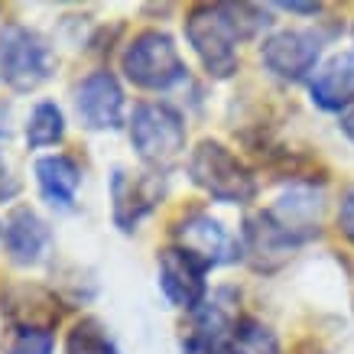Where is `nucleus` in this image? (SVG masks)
I'll return each instance as SVG.
<instances>
[{"label":"nucleus","mask_w":354,"mask_h":354,"mask_svg":"<svg viewBox=\"0 0 354 354\" xmlns=\"http://www.w3.org/2000/svg\"><path fill=\"white\" fill-rule=\"evenodd\" d=\"M322 55V36L312 30H279L263 39L260 62L283 82H299L315 68Z\"/></svg>","instance_id":"8"},{"label":"nucleus","mask_w":354,"mask_h":354,"mask_svg":"<svg viewBox=\"0 0 354 354\" xmlns=\"http://www.w3.org/2000/svg\"><path fill=\"white\" fill-rule=\"evenodd\" d=\"M172 237H176V247L195 257L205 270L225 267L244 257V244L208 212H192V215L179 218L172 227Z\"/></svg>","instance_id":"6"},{"label":"nucleus","mask_w":354,"mask_h":354,"mask_svg":"<svg viewBox=\"0 0 354 354\" xmlns=\"http://www.w3.org/2000/svg\"><path fill=\"white\" fill-rule=\"evenodd\" d=\"M7 354H53V332L49 328H23L17 325L7 338Z\"/></svg>","instance_id":"19"},{"label":"nucleus","mask_w":354,"mask_h":354,"mask_svg":"<svg viewBox=\"0 0 354 354\" xmlns=\"http://www.w3.org/2000/svg\"><path fill=\"white\" fill-rule=\"evenodd\" d=\"M338 227H342V234L354 244V185H348L342 195V205H338Z\"/></svg>","instance_id":"20"},{"label":"nucleus","mask_w":354,"mask_h":354,"mask_svg":"<svg viewBox=\"0 0 354 354\" xmlns=\"http://www.w3.org/2000/svg\"><path fill=\"white\" fill-rule=\"evenodd\" d=\"M342 130H344V137L354 143V108L344 111V118H342Z\"/></svg>","instance_id":"23"},{"label":"nucleus","mask_w":354,"mask_h":354,"mask_svg":"<svg viewBox=\"0 0 354 354\" xmlns=\"http://www.w3.org/2000/svg\"><path fill=\"white\" fill-rule=\"evenodd\" d=\"M53 68L55 55L39 32L23 23L0 26V78L13 91H36Z\"/></svg>","instance_id":"5"},{"label":"nucleus","mask_w":354,"mask_h":354,"mask_svg":"<svg viewBox=\"0 0 354 354\" xmlns=\"http://www.w3.org/2000/svg\"><path fill=\"white\" fill-rule=\"evenodd\" d=\"M270 221L292 237L296 244H306L309 237L319 234V221H322V192H315L312 185H296L283 195L273 208H263Z\"/></svg>","instance_id":"12"},{"label":"nucleus","mask_w":354,"mask_h":354,"mask_svg":"<svg viewBox=\"0 0 354 354\" xmlns=\"http://www.w3.org/2000/svg\"><path fill=\"white\" fill-rule=\"evenodd\" d=\"M65 354H118V348L97 319H82L65 338Z\"/></svg>","instance_id":"18"},{"label":"nucleus","mask_w":354,"mask_h":354,"mask_svg":"<svg viewBox=\"0 0 354 354\" xmlns=\"http://www.w3.org/2000/svg\"><path fill=\"white\" fill-rule=\"evenodd\" d=\"M208 270L195 257H189L179 247H166L160 250V286L172 306L185 312H195L205 306L208 296V283H205Z\"/></svg>","instance_id":"10"},{"label":"nucleus","mask_w":354,"mask_h":354,"mask_svg":"<svg viewBox=\"0 0 354 354\" xmlns=\"http://www.w3.org/2000/svg\"><path fill=\"white\" fill-rule=\"evenodd\" d=\"M75 111L88 130H118L124 124V88L111 72H91L75 85Z\"/></svg>","instance_id":"9"},{"label":"nucleus","mask_w":354,"mask_h":354,"mask_svg":"<svg viewBox=\"0 0 354 354\" xmlns=\"http://www.w3.org/2000/svg\"><path fill=\"white\" fill-rule=\"evenodd\" d=\"M189 176L215 202L244 205L257 195V179L221 140H202L189 153Z\"/></svg>","instance_id":"3"},{"label":"nucleus","mask_w":354,"mask_h":354,"mask_svg":"<svg viewBox=\"0 0 354 354\" xmlns=\"http://www.w3.org/2000/svg\"><path fill=\"white\" fill-rule=\"evenodd\" d=\"M162 195H166V179L160 172L114 169V176H111V215H114V225L124 234L137 231V225L160 205Z\"/></svg>","instance_id":"7"},{"label":"nucleus","mask_w":354,"mask_h":354,"mask_svg":"<svg viewBox=\"0 0 354 354\" xmlns=\"http://www.w3.org/2000/svg\"><path fill=\"white\" fill-rule=\"evenodd\" d=\"M3 247L17 267H36L53 250V231L30 205H17L3 221Z\"/></svg>","instance_id":"11"},{"label":"nucleus","mask_w":354,"mask_h":354,"mask_svg":"<svg viewBox=\"0 0 354 354\" xmlns=\"http://www.w3.org/2000/svg\"><path fill=\"white\" fill-rule=\"evenodd\" d=\"M36 185L43 198L53 208H72L78 198V185H82V169L72 156L53 153V156H39L36 160Z\"/></svg>","instance_id":"13"},{"label":"nucleus","mask_w":354,"mask_h":354,"mask_svg":"<svg viewBox=\"0 0 354 354\" xmlns=\"http://www.w3.org/2000/svg\"><path fill=\"white\" fill-rule=\"evenodd\" d=\"M17 192H20V183L13 179L10 166H7V160L0 156V202H10V198H17Z\"/></svg>","instance_id":"21"},{"label":"nucleus","mask_w":354,"mask_h":354,"mask_svg":"<svg viewBox=\"0 0 354 354\" xmlns=\"http://www.w3.org/2000/svg\"><path fill=\"white\" fill-rule=\"evenodd\" d=\"M309 95L322 111L354 108V55L328 59L312 78Z\"/></svg>","instance_id":"15"},{"label":"nucleus","mask_w":354,"mask_h":354,"mask_svg":"<svg viewBox=\"0 0 354 354\" xmlns=\"http://www.w3.org/2000/svg\"><path fill=\"white\" fill-rule=\"evenodd\" d=\"M0 237H3V225H0Z\"/></svg>","instance_id":"25"},{"label":"nucleus","mask_w":354,"mask_h":354,"mask_svg":"<svg viewBox=\"0 0 354 354\" xmlns=\"http://www.w3.org/2000/svg\"><path fill=\"white\" fill-rule=\"evenodd\" d=\"M227 354H279L277 335L257 319H241L225 348Z\"/></svg>","instance_id":"17"},{"label":"nucleus","mask_w":354,"mask_h":354,"mask_svg":"<svg viewBox=\"0 0 354 354\" xmlns=\"http://www.w3.org/2000/svg\"><path fill=\"white\" fill-rule=\"evenodd\" d=\"M65 137V118L55 101H39L32 108L30 120H26V143L32 150H46V147H55L59 140Z\"/></svg>","instance_id":"16"},{"label":"nucleus","mask_w":354,"mask_h":354,"mask_svg":"<svg viewBox=\"0 0 354 354\" xmlns=\"http://www.w3.org/2000/svg\"><path fill=\"white\" fill-rule=\"evenodd\" d=\"M130 143L153 172L169 169L185 153V120L166 101H143L130 114Z\"/></svg>","instance_id":"2"},{"label":"nucleus","mask_w":354,"mask_h":354,"mask_svg":"<svg viewBox=\"0 0 354 354\" xmlns=\"http://www.w3.org/2000/svg\"><path fill=\"white\" fill-rule=\"evenodd\" d=\"M120 68L133 85L147 88V91H166V88L179 85L189 72L176 39L162 30L137 32L120 55Z\"/></svg>","instance_id":"4"},{"label":"nucleus","mask_w":354,"mask_h":354,"mask_svg":"<svg viewBox=\"0 0 354 354\" xmlns=\"http://www.w3.org/2000/svg\"><path fill=\"white\" fill-rule=\"evenodd\" d=\"M7 114H10V111L0 104V137H7V133H10V130H7Z\"/></svg>","instance_id":"24"},{"label":"nucleus","mask_w":354,"mask_h":354,"mask_svg":"<svg viewBox=\"0 0 354 354\" xmlns=\"http://www.w3.org/2000/svg\"><path fill=\"white\" fill-rule=\"evenodd\" d=\"M185 39L212 78H231L237 72V43L244 39L227 3H198L185 17Z\"/></svg>","instance_id":"1"},{"label":"nucleus","mask_w":354,"mask_h":354,"mask_svg":"<svg viewBox=\"0 0 354 354\" xmlns=\"http://www.w3.org/2000/svg\"><path fill=\"white\" fill-rule=\"evenodd\" d=\"M279 10H290V13H309V17H315V13L322 10L319 3H296V0H290V3H279Z\"/></svg>","instance_id":"22"},{"label":"nucleus","mask_w":354,"mask_h":354,"mask_svg":"<svg viewBox=\"0 0 354 354\" xmlns=\"http://www.w3.org/2000/svg\"><path fill=\"white\" fill-rule=\"evenodd\" d=\"M237 322H241V319H234L231 309H227L221 299L205 302L202 309H195V322H192V328H189V338H185V351L189 354H215V351H221V348H227Z\"/></svg>","instance_id":"14"}]
</instances>
